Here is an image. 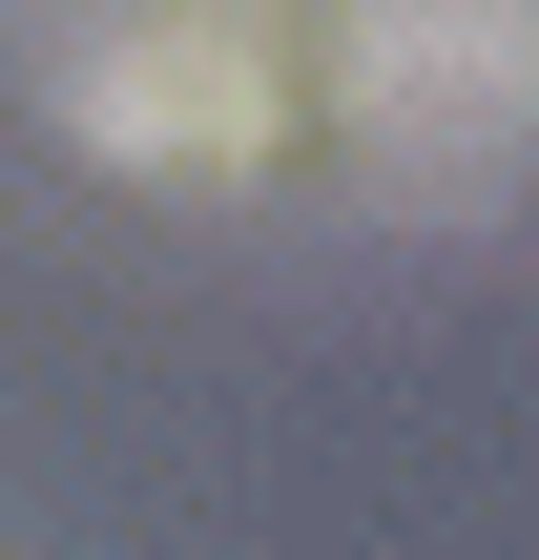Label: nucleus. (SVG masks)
Returning <instances> with one entry per match:
<instances>
[{
    "label": "nucleus",
    "instance_id": "2",
    "mask_svg": "<svg viewBox=\"0 0 539 560\" xmlns=\"http://www.w3.org/2000/svg\"><path fill=\"white\" fill-rule=\"evenodd\" d=\"M519 104H539V42L519 0H332V145L374 208H499L519 187Z\"/></svg>",
    "mask_w": 539,
    "mask_h": 560
},
{
    "label": "nucleus",
    "instance_id": "1",
    "mask_svg": "<svg viewBox=\"0 0 539 560\" xmlns=\"http://www.w3.org/2000/svg\"><path fill=\"white\" fill-rule=\"evenodd\" d=\"M0 62L125 187H249L291 145V0H0Z\"/></svg>",
    "mask_w": 539,
    "mask_h": 560
}]
</instances>
